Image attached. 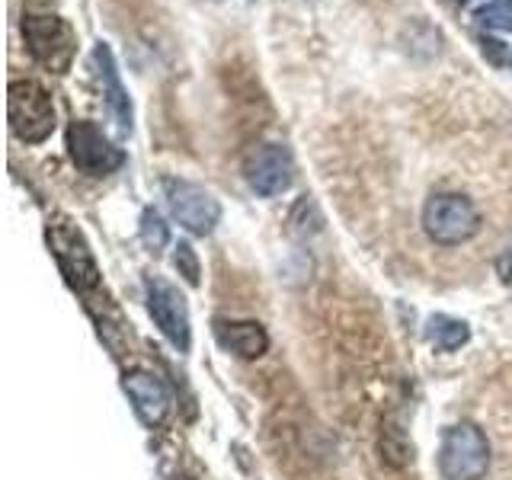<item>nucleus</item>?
<instances>
[{
	"mask_svg": "<svg viewBox=\"0 0 512 480\" xmlns=\"http://www.w3.org/2000/svg\"><path fill=\"white\" fill-rule=\"evenodd\" d=\"M23 39H26L32 61L42 64L45 71L64 74L71 68L74 52H77V36L68 26V20H61L58 13L29 7L23 13Z\"/></svg>",
	"mask_w": 512,
	"mask_h": 480,
	"instance_id": "1",
	"label": "nucleus"
},
{
	"mask_svg": "<svg viewBox=\"0 0 512 480\" xmlns=\"http://www.w3.org/2000/svg\"><path fill=\"white\" fill-rule=\"evenodd\" d=\"M7 112H10V128L13 135L26 144H42L55 128V106L52 96L36 80L16 77L10 80L7 90Z\"/></svg>",
	"mask_w": 512,
	"mask_h": 480,
	"instance_id": "2",
	"label": "nucleus"
},
{
	"mask_svg": "<svg viewBox=\"0 0 512 480\" xmlns=\"http://www.w3.org/2000/svg\"><path fill=\"white\" fill-rule=\"evenodd\" d=\"M490 468V442L474 423L445 429L439 448V471L445 480H480Z\"/></svg>",
	"mask_w": 512,
	"mask_h": 480,
	"instance_id": "3",
	"label": "nucleus"
},
{
	"mask_svg": "<svg viewBox=\"0 0 512 480\" xmlns=\"http://www.w3.org/2000/svg\"><path fill=\"white\" fill-rule=\"evenodd\" d=\"M45 240L52 247V256L58 260L61 276L68 279L71 288L77 292H87V288L100 285V269H96V260L87 247L84 234H80L68 218H52L45 228Z\"/></svg>",
	"mask_w": 512,
	"mask_h": 480,
	"instance_id": "4",
	"label": "nucleus"
},
{
	"mask_svg": "<svg viewBox=\"0 0 512 480\" xmlns=\"http://www.w3.org/2000/svg\"><path fill=\"white\" fill-rule=\"evenodd\" d=\"M423 228L436 244L455 247V244H464V240H471L480 231V212L468 196L442 192V196H432L426 202Z\"/></svg>",
	"mask_w": 512,
	"mask_h": 480,
	"instance_id": "5",
	"label": "nucleus"
},
{
	"mask_svg": "<svg viewBox=\"0 0 512 480\" xmlns=\"http://www.w3.org/2000/svg\"><path fill=\"white\" fill-rule=\"evenodd\" d=\"M64 138H68V154L74 160V167L87 176H109L112 170H119L125 164V154L103 135L100 125H93L87 119H74Z\"/></svg>",
	"mask_w": 512,
	"mask_h": 480,
	"instance_id": "6",
	"label": "nucleus"
},
{
	"mask_svg": "<svg viewBox=\"0 0 512 480\" xmlns=\"http://www.w3.org/2000/svg\"><path fill=\"white\" fill-rule=\"evenodd\" d=\"M164 196H167L173 218L180 221L186 231L202 234V237L215 231V224L221 218V205L208 189L170 176V180H164Z\"/></svg>",
	"mask_w": 512,
	"mask_h": 480,
	"instance_id": "7",
	"label": "nucleus"
},
{
	"mask_svg": "<svg viewBox=\"0 0 512 480\" xmlns=\"http://www.w3.org/2000/svg\"><path fill=\"white\" fill-rule=\"evenodd\" d=\"M144 292H148V311L154 317V324L160 327V333L167 340L186 352L192 343V327H189V308L186 298L176 292L170 282H164L160 276H148L144 279Z\"/></svg>",
	"mask_w": 512,
	"mask_h": 480,
	"instance_id": "8",
	"label": "nucleus"
},
{
	"mask_svg": "<svg viewBox=\"0 0 512 480\" xmlns=\"http://www.w3.org/2000/svg\"><path fill=\"white\" fill-rule=\"evenodd\" d=\"M247 183L260 192V196H282L295 180V160L285 144H260L247 154Z\"/></svg>",
	"mask_w": 512,
	"mask_h": 480,
	"instance_id": "9",
	"label": "nucleus"
},
{
	"mask_svg": "<svg viewBox=\"0 0 512 480\" xmlns=\"http://www.w3.org/2000/svg\"><path fill=\"white\" fill-rule=\"evenodd\" d=\"M122 388H125L128 400H132V407H135L138 420L144 426L154 429V426H160L170 416L173 397H170V388L157 375H151V372H128L125 381H122Z\"/></svg>",
	"mask_w": 512,
	"mask_h": 480,
	"instance_id": "10",
	"label": "nucleus"
},
{
	"mask_svg": "<svg viewBox=\"0 0 512 480\" xmlns=\"http://www.w3.org/2000/svg\"><path fill=\"white\" fill-rule=\"evenodd\" d=\"M93 68L100 74V84H103V96H106V106L112 112V119L122 128V132H132V100H128V90L122 87V77L116 68V55L106 42H96L93 45Z\"/></svg>",
	"mask_w": 512,
	"mask_h": 480,
	"instance_id": "11",
	"label": "nucleus"
},
{
	"mask_svg": "<svg viewBox=\"0 0 512 480\" xmlns=\"http://www.w3.org/2000/svg\"><path fill=\"white\" fill-rule=\"evenodd\" d=\"M215 340L234 352L240 359H260L263 352L269 349V336L266 330L256 324V320H228L218 317L215 320Z\"/></svg>",
	"mask_w": 512,
	"mask_h": 480,
	"instance_id": "12",
	"label": "nucleus"
},
{
	"mask_svg": "<svg viewBox=\"0 0 512 480\" xmlns=\"http://www.w3.org/2000/svg\"><path fill=\"white\" fill-rule=\"evenodd\" d=\"M426 340L436 346L439 352H455L471 340V330L464 320H455L448 314H432L426 320Z\"/></svg>",
	"mask_w": 512,
	"mask_h": 480,
	"instance_id": "13",
	"label": "nucleus"
},
{
	"mask_svg": "<svg viewBox=\"0 0 512 480\" xmlns=\"http://www.w3.org/2000/svg\"><path fill=\"white\" fill-rule=\"evenodd\" d=\"M474 20L496 32H512V0H490L487 7L474 13Z\"/></svg>",
	"mask_w": 512,
	"mask_h": 480,
	"instance_id": "14",
	"label": "nucleus"
},
{
	"mask_svg": "<svg viewBox=\"0 0 512 480\" xmlns=\"http://www.w3.org/2000/svg\"><path fill=\"white\" fill-rule=\"evenodd\" d=\"M141 240H144V247L154 250V253L160 247H167V240H170L167 224L154 212V208H144V215H141Z\"/></svg>",
	"mask_w": 512,
	"mask_h": 480,
	"instance_id": "15",
	"label": "nucleus"
},
{
	"mask_svg": "<svg viewBox=\"0 0 512 480\" xmlns=\"http://www.w3.org/2000/svg\"><path fill=\"white\" fill-rule=\"evenodd\" d=\"M173 263H176V269H180V276H183L189 285H199V276H202L199 256H196V250H192V247L186 244V240H180V244H176Z\"/></svg>",
	"mask_w": 512,
	"mask_h": 480,
	"instance_id": "16",
	"label": "nucleus"
},
{
	"mask_svg": "<svg viewBox=\"0 0 512 480\" xmlns=\"http://www.w3.org/2000/svg\"><path fill=\"white\" fill-rule=\"evenodd\" d=\"M496 272H500V279H503V285H509L512 288V247L496 260Z\"/></svg>",
	"mask_w": 512,
	"mask_h": 480,
	"instance_id": "17",
	"label": "nucleus"
},
{
	"mask_svg": "<svg viewBox=\"0 0 512 480\" xmlns=\"http://www.w3.org/2000/svg\"><path fill=\"white\" fill-rule=\"evenodd\" d=\"M503 42H493V39H484V55H490L496 64H500L503 61V48H500Z\"/></svg>",
	"mask_w": 512,
	"mask_h": 480,
	"instance_id": "18",
	"label": "nucleus"
},
{
	"mask_svg": "<svg viewBox=\"0 0 512 480\" xmlns=\"http://www.w3.org/2000/svg\"><path fill=\"white\" fill-rule=\"evenodd\" d=\"M458 4H471V0H458Z\"/></svg>",
	"mask_w": 512,
	"mask_h": 480,
	"instance_id": "19",
	"label": "nucleus"
}]
</instances>
